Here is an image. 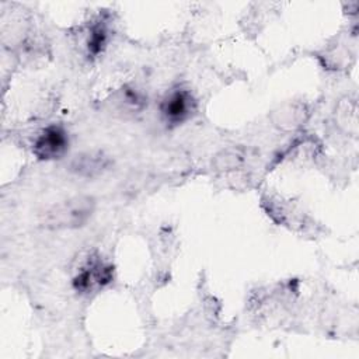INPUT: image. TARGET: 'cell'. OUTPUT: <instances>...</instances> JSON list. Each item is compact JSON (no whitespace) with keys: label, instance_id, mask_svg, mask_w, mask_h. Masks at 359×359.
<instances>
[{"label":"cell","instance_id":"1","mask_svg":"<svg viewBox=\"0 0 359 359\" xmlns=\"http://www.w3.org/2000/svg\"><path fill=\"white\" fill-rule=\"evenodd\" d=\"M95 210V201L88 195H76L52 205L42 215V226L50 230H69L84 226Z\"/></svg>","mask_w":359,"mask_h":359},{"label":"cell","instance_id":"2","mask_svg":"<svg viewBox=\"0 0 359 359\" xmlns=\"http://www.w3.org/2000/svg\"><path fill=\"white\" fill-rule=\"evenodd\" d=\"M114 280V265L98 254L90 255L73 276V287L81 294H90L104 289Z\"/></svg>","mask_w":359,"mask_h":359},{"label":"cell","instance_id":"3","mask_svg":"<svg viewBox=\"0 0 359 359\" xmlns=\"http://www.w3.org/2000/svg\"><path fill=\"white\" fill-rule=\"evenodd\" d=\"M196 112V100L194 94L184 87L170 90L160 102V114L167 125L178 126L194 116Z\"/></svg>","mask_w":359,"mask_h":359},{"label":"cell","instance_id":"4","mask_svg":"<svg viewBox=\"0 0 359 359\" xmlns=\"http://www.w3.org/2000/svg\"><path fill=\"white\" fill-rule=\"evenodd\" d=\"M69 150V135L62 125L50 123L32 142V153L38 160L52 161L65 157Z\"/></svg>","mask_w":359,"mask_h":359},{"label":"cell","instance_id":"5","mask_svg":"<svg viewBox=\"0 0 359 359\" xmlns=\"http://www.w3.org/2000/svg\"><path fill=\"white\" fill-rule=\"evenodd\" d=\"M107 164L108 161L104 156L88 153V154H81L80 157L77 156V158H74V161L72 163V168L79 175L94 177L102 172V170L107 168Z\"/></svg>","mask_w":359,"mask_h":359},{"label":"cell","instance_id":"6","mask_svg":"<svg viewBox=\"0 0 359 359\" xmlns=\"http://www.w3.org/2000/svg\"><path fill=\"white\" fill-rule=\"evenodd\" d=\"M115 104L119 107L121 111L125 112H139L144 108L146 100L140 91L136 88L123 86L115 94Z\"/></svg>","mask_w":359,"mask_h":359},{"label":"cell","instance_id":"7","mask_svg":"<svg viewBox=\"0 0 359 359\" xmlns=\"http://www.w3.org/2000/svg\"><path fill=\"white\" fill-rule=\"evenodd\" d=\"M108 43V28L104 21H97L88 32L87 49L93 56L100 55Z\"/></svg>","mask_w":359,"mask_h":359},{"label":"cell","instance_id":"8","mask_svg":"<svg viewBox=\"0 0 359 359\" xmlns=\"http://www.w3.org/2000/svg\"><path fill=\"white\" fill-rule=\"evenodd\" d=\"M244 163V153L240 149H226L215 157V167L217 170H236Z\"/></svg>","mask_w":359,"mask_h":359},{"label":"cell","instance_id":"9","mask_svg":"<svg viewBox=\"0 0 359 359\" xmlns=\"http://www.w3.org/2000/svg\"><path fill=\"white\" fill-rule=\"evenodd\" d=\"M304 108L297 107V105H287L285 108H282V111L279 112V119H282V123H279V126H286V128H294L297 125H300L302 121H304ZM276 121V122H278Z\"/></svg>","mask_w":359,"mask_h":359}]
</instances>
